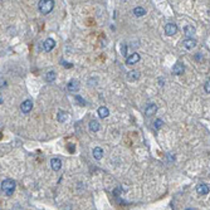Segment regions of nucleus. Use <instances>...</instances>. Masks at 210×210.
<instances>
[{"label":"nucleus","instance_id":"1","mask_svg":"<svg viewBox=\"0 0 210 210\" xmlns=\"http://www.w3.org/2000/svg\"><path fill=\"white\" fill-rule=\"evenodd\" d=\"M15 186H17V184H15L14 180H11V179H5V180L1 182V191L4 194H6V195H11L15 190Z\"/></svg>","mask_w":210,"mask_h":210},{"label":"nucleus","instance_id":"2","mask_svg":"<svg viewBox=\"0 0 210 210\" xmlns=\"http://www.w3.org/2000/svg\"><path fill=\"white\" fill-rule=\"evenodd\" d=\"M39 11L42 14H49L54 8V1L53 0H40L38 4Z\"/></svg>","mask_w":210,"mask_h":210},{"label":"nucleus","instance_id":"3","mask_svg":"<svg viewBox=\"0 0 210 210\" xmlns=\"http://www.w3.org/2000/svg\"><path fill=\"white\" fill-rule=\"evenodd\" d=\"M165 33L167 35H174V34L177 33V26L174 23H167L165 25Z\"/></svg>","mask_w":210,"mask_h":210},{"label":"nucleus","instance_id":"4","mask_svg":"<svg viewBox=\"0 0 210 210\" xmlns=\"http://www.w3.org/2000/svg\"><path fill=\"white\" fill-rule=\"evenodd\" d=\"M55 47V42L54 39H52V38H48V39H45L44 40V43H43V49L45 52H51L53 51V48Z\"/></svg>","mask_w":210,"mask_h":210},{"label":"nucleus","instance_id":"5","mask_svg":"<svg viewBox=\"0 0 210 210\" xmlns=\"http://www.w3.org/2000/svg\"><path fill=\"white\" fill-rule=\"evenodd\" d=\"M32 108H33V102L30 100H26L20 105V110L23 113H29L32 111Z\"/></svg>","mask_w":210,"mask_h":210},{"label":"nucleus","instance_id":"6","mask_svg":"<svg viewBox=\"0 0 210 210\" xmlns=\"http://www.w3.org/2000/svg\"><path fill=\"white\" fill-rule=\"evenodd\" d=\"M51 167H52L53 171L60 170V167H62V160L58 159V157H53L51 160Z\"/></svg>","mask_w":210,"mask_h":210},{"label":"nucleus","instance_id":"7","mask_svg":"<svg viewBox=\"0 0 210 210\" xmlns=\"http://www.w3.org/2000/svg\"><path fill=\"white\" fill-rule=\"evenodd\" d=\"M140 60V54L139 53H132L131 55L127 57V59H126V63L128 64V66H132V64L137 63Z\"/></svg>","mask_w":210,"mask_h":210},{"label":"nucleus","instance_id":"8","mask_svg":"<svg viewBox=\"0 0 210 210\" xmlns=\"http://www.w3.org/2000/svg\"><path fill=\"white\" fill-rule=\"evenodd\" d=\"M67 88H68L69 92H77V91L79 89V82L77 81V79H72V81H69V83H68Z\"/></svg>","mask_w":210,"mask_h":210},{"label":"nucleus","instance_id":"9","mask_svg":"<svg viewBox=\"0 0 210 210\" xmlns=\"http://www.w3.org/2000/svg\"><path fill=\"white\" fill-rule=\"evenodd\" d=\"M196 193L199 194V195H207V194L209 193V186L207 184H198L196 186Z\"/></svg>","mask_w":210,"mask_h":210},{"label":"nucleus","instance_id":"10","mask_svg":"<svg viewBox=\"0 0 210 210\" xmlns=\"http://www.w3.org/2000/svg\"><path fill=\"white\" fill-rule=\"evenodd\" d=\"M156 111H157V106L155 103H150V105H147L146 110H145V114H146L147 117H150L154 113H156Z\"/></svg>","mask_w":210,"mask_h":210},{"label":"nucleus","instance_id":"11","mask_svg":"<svg viewBox=\"0 0 210 210\" xmlns=\"http://www.w3.org/2000/svg\"><path fill=\"white\" fill-rule=\"evenodd\" d=\"M184 34L186 35V39H190L195 34V28L193 25H186L184 28Z\"/></svg>","mask_w":210,"mask_h":210},{"label":"nucleus","instance_id":"12","mask_svg":"<svg viewBox=\"0 0 210 210\" xmlns=\"http://www.w3.org/2000/svg\"><path fill=\"white\" fill-rule=\"evenodd\" d=\"M184 64L182 63H176V64H174V67H173V72L175 74H177V76H180L184 73Z\"/></svg>","mask_w":210,"mask_h":210},{"label":"nucleus","instance_id":"13","mask_svg":"<svg viewBox=\"0 0 210 210\" xmlns=\"http://www.w3.org/2000/svg\"><path fill=\"white\" fill-rule=\"evenodd\" d=\"M182 45H184L185 49H193L196 45V42L194 40L193 38H190V39H185L184 42H182Z\"/></svg>","mask_w":210,"mask_h":210},{"label":"nucleus","instance_id":"14","mask_svg":"<svg viewBox=\"0 0 210 210\" xmlns=\"http://www.w3.org/2000/svg\"><path fill=\"white\" fill-rule=\"evenodd\" d=\"M92 154H93V157L96 160H101L102 157H103V150H102L101 147H94Z\"/></svg>","mask_w":210,"mask_h":210},{"label":"nucleus","instance_id":"15","mask_svg":"<svg viewBox=\"0 0 210 210\" xmlns=\"http://www.w3.org/2000/svg\"><path fill=\"white\" fill-rule=\"evenodd\" d=\"M98 114H100L101 118H106V117H108L110 111H108V108H107V107L102 106V107H100V108H98Z\"/></svg>","mask_w":210,"mask_h":210},{"label":"nucleus","instance_id":"16","mask_svg":"<svg viewBox=\"0 0 210 210\" xmlns=\"http://www.w3.org/2000/svg\"><path fill=\"white\" fill-rule=\"evenodd\" d=\"M88 126H89V130H91L92 132H97L98 130H100V123H98L97 120H92V121L89 122Z\"/></svg>","mask_w":210,"mask_h":210},{"label":"nucleus","instance_id":"17","mask_svg":"<svg viewBox=\"0 0 210 210\" xmlns=\"http://www.w3.org/2000/svg\"><path fill=\"white\" fill-rule=\"evenodd\" d=\"M127 77H128L130 81H136V79L140 78V72L139 71H131V72H128Z\"/></svg>","mask_w":210,"mask_h":210},{"label":"nucleus","instance_id":"18","mask_svg":"<svg viewBox=\"0 0 210 210\" xmlns=\"http://www.w3.org/2000/svg\"><path fill=\"white\" fill-rule=\"evenodd\" d=\"M133 14H135L136 17H142V15L146 14V10H145L142 6H137L133 9Z\"/></svg>","mask_w":210,"mask_h":210},{"label":"nucleus","instance_id":"19","mask_svg":"<svg viewBox=\"0 0 210 210\" xmlns=\"http://www.w3.org/2000/svg\"><path fill=\"white\" fill-rule=\"evenodd\" d=\"M55 77H57L55 72H54V71H49L48 73H47V76H45V79H47L48 82H53V81L55 79Z\"/></svg>","mask_w":210,"mask_h":210},{"label":"nucleus","instance_id":"20","mask_svg":"<svg viewBox=\"0 0 210 210\" xmlns=\"http://www.w3.org/2000/svg\"><path fill=\"white\" fill-rule=\"evenodd\" d=\"M57 118H58V121L59 122H64L67 120V112H64V111H58V116H57Z\"/></svg>","mask_w":210,"mask_h":210},{"label":"nucleus","instance_id":"21","mask_svg":"<svg viewBox=\"0 0 210 210\" xmlns=\"http://www.w3.org/2000/svg\"><path fill=\"white\" fill-rule=\"evenodd\" d=\"M164 125V122H162V120H160V118H157V120L155 121V123H154V127L156 128V130H159V128H161V126Z\"/></svg>","mask_w":210,"mask_h":210},{"label":"nucleus","instance_id":"22","mask_svg":"<svg viewBox=\"0 0 210 210\" xmlns=\"http://www.w3.org/2000/svg\"><path fill=\"white\" fill-rule=\"evenodd\" d=\"M204 89H205V92H207V93H210V79H208V81L205 82Z\"/></svg>","mask_w":210,"mask_h":210},{"label":"nucleus","instance_id":"23","mask_svg":"<svg viewBox=\"0 0 210 210\" xmlns=\"http://www.w3.org/2000/svg\"><path fill=\"white\" fill-rule=\"evenodd\" d=\"M201 58V53H199V54H196V59H200Z\"/></svg>","mask_w":210,"mask_h":210},{"label":"nucleus","instance_id":"24","mask_svg":"<svg viewBox=\"0 0 210 210\" xmlns=\"http://www.w3.org/2000/svg\"><path fill=\"white\" fill-rule=\"evenodd\" d=\"M186 210H194V209H191V208H189V209H186Z\"/></svg>","mask_w":210,"mask_h":210}]
</instances>
